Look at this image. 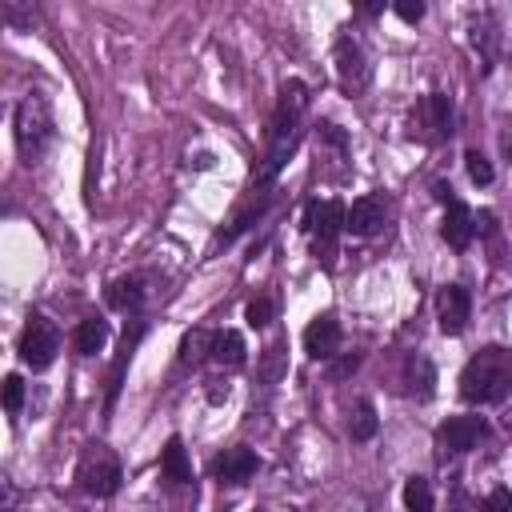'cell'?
I'll list each match as a JSON object with an SVG mask.
<instances>
[{"label": "cell", "mask_w": 512, "mask_h": 512, "mask_svg": "<svg viewBox=\"0 0 512 512\" xmlns=\"http://www.w3.org/2000/svg\"><path fill=\"white\" fill-rule=\"evenodd\" d=\"M512 392V352L500 344L480 348L460 372V396L468 404H500Z\"/></svg>", "instance_id": "obj_1"}, {"label": "cell", "mask_w": 512, "mask_h": 512, "mask_svg": "<svg viewBox=\"0 0 512 512\" xmlns=\"http://www.w3.org/2000/svg\"><path fill=\"white\" fill-rule=\"evenodd\" d=\"M48 144H52V108L40 92H28L16 104V148L24 164H36Z\"/></svg>", "instance_id": "obj_2"}, {"label": "cell", "mask_w": 512, "mask_h": 512, "mask_svg": "<svg viewBox=\"0 0 512 512\" xmlns=\"http://www.w3.org/2000/svg\"><path fill=\"white\" fill-rule=\"evenodd\" d=\"M348 224V208L340 204V200H316V204H308V212H304V228L312 232V248H316V256L324 260V264H332V256H336V236H340V228Z\"/></svg>", "instance_id": "obj_3"}, {"label": "cell", "mask_w": 512, "mask_h": 512, "mask_svg": "<svg viewBox=\"0 0 512 512\" xmlns=\"http://www.w3.org/2000/svg\"><path fill=\"white\" fill-rule=\"evenodd\" d=\"M60 352V328L44 316V312H32L24 332H20V360L32 368V372H44Z\"/></svg>", "instance_id": "obj_4"}, {"label": "cell", "mask_w": 512, "mask_h": 512, "mask_svg": "<svg viewBox=\"0 0 512 512\" xmlns=\"http://www.w3.org/2000/svg\"><path fill=\"white\" fill-rule=\"evenodd\" d=\"M80 488L92 492V496H112L120 488V460L104 448V444H92L80 460V472H76Z\"/></svg>", "instance_id": "obj_5"}, {"label": "cell", "mask_w": 512, "mask_h": 512, "mask_svg": "<svg viewBox=\"0 0 512 512\" xmlns=\"http://www.w3.org/2000/svg\"><path fill=\"white\" fill-rule=\"evenodd\" d=\"M304 108H308V88L300 80H288L280 88V104H276V116H272V140H292Z\"/></svg>", "instance_id": "obj_6"}, {"label": "cell", "mask_w": 512, "mask_h": 512, "mask_svg": "<svg viewBox=\"0 0 512 512\" xmlns=\"http://www.w3.org/2000/svg\"><path fill=\"white\" fill-rule=\"evenodd\" d=\"M436 316H440L444 336H460L468 328V316H472V292L464 284H448L436 300Z\"/></svg>", "instance_id": "obj_7"}, {"label": "cell", "mask_w": 512, "mask_h": 512, "mask_svg": "<svg viewBox=\"0 0 512 512\" xmlns=\"http://www.w3.org/2000/svg\"><path fill=\"white\" fill-rule=\"evenodd\" d=\"M340 340H344V332H340V320H336L332 312L316 316V320L304 328V352H308L312 360H332V356L340 352Z\"/></svg>", "instance_id": "obj_8"}, {"label": "cell", "mask_w": 512, "mask_h": 512, "mask_svg": "<svg viewBox=\"0 0 512 512\" xmlns=\"http://www.w3.org/2000/svg\"><path fill=\"white\" fill-rule=\"evenodd\" d=\"M480 436H484V420H480V416H452V420H444L440 432H436V440H440L448 452H468V448L480 444Z\"/></svg>", "instance_id": "obj_9"}, {"label": "cell", "mask_w": 512, "mask_h": 512, "mask_svg": "<svg viewBox=\"0 0 512 512\" xmlns=\"http://www.w3.org/2000/svg\"><path fill=\"white\" fill-rule=\"evenodd\" d=\"M336 72H340L344 88H364L368 84V64H364V52L352 36L336 40Z\"/></svg>", "instance_id": "obj_10"}, {"label": "cell", "mask_w": 512, "mask_h": 512, "mask_svg": "<svg viewBox=\"0 0 512 512\" xmlns=\"http://www.w3.org/2000/svg\"><path fill=\"white\" fill-rule=\"evenodd\" d=\"M440 236H444V240H448L456 252H464V248L472 244V236H476V216L468 212V204H460V200H448V212H444Z\"/></svg>", "instance_id": "obj_11"}, {"label": "cell", "mask_w": 512, "mask_h": 512, "mask_svg": "<svg viewBox=\"0 0 512 512\" xmlns=\"http://www.w3.org/2000/svg\"><path fill=\"white\" fill-rule=\"evenodd\" d=\"M384 224V196H360V200H352V208H348V232L352 236H372L376 228Z\"/></svg>", "instance_id": "obj_12"}, {"label": "cell", "mask_w": 512, "mask_h": 512, "mask_svg": "<svg viewBox=\"0 0 512 512\" xmlns=\"http://www.w3.org/2000/svg\"><path fill=\"white\" fill-rule=\"evenodd\" d=\"M256 452L252 448H228L224 456H216V464H212V472H216V480H224V484H244L252 472H256Z\"/></svg>", "instance_id": "obj_13"}, {"label": "cell", "mask_w": 512, "mask_h": 512, "mask_svg": "<svg viewBox=\"0 0 512 512\" xmlns=\"http://www.w3.org/2000/svg\"><path fill=\"white\" fill-rule=\"evenodd\" d=\"M420 124L432 132V136H448L452 132V100L444 92H428L420 100Z\"/></svg>", "instance_id": "obj_14"}, {"label": "cell", "mask_w": 512, "mask_h": 512, "mask_svg": "<svg viewBox=\"0 0 512 512\" xmlns=\"http://www.w3.org/2000/svg\"><path fill=\"white\" fill-rule=\"evenodd\" d=\"M212 360L224 364V368H240L244 364V336L232 332V328L212 332Z\"/></svg>", "instance_id": "obj_15"}, {"label": "cell", "mask_w": 512, "mask_h": 512, "mask_svg": "<svg viewBox=\"0 0 512 512\" xmlns=\"http://www.w3.org/2000/svg\"><path fill=\"white\" fill-rule=\"evenodd\" d=\"M144 300V280L140 276H120L108 284V304L120 308V312H136Z\"/></svg>", "instance_id": "obj_16"}, {"label": "cell", "mask_w": 512, "mask_h": 512, "mask_svg": "<svg viewBox=\"0 0 512 512\" xmlns=\"http://www.w3.org/2000/svg\"><path fill=\"white\" fill-rule=\"evenodd\" d=\"M72 340H76V352H80V356H96V352L108 344V320H100V316L80 320Z\"/></svg>", "instance_id": "obj_17"}, {"label": "cell", "mask_w": 512, "mask_h": 512, "mask_svg": "<svg viewBox=\"0 0 512 512\" xmlns=\"http://www.w3.org/2000/svg\"><path fill=\"white\" fill-rule=\"evenodd\" d=\"M432 384H436V368L428 356H408V392L416 400H428L432 396Z\"/></svg>", "instance_id": "obj_18"}, {"label": "cell", "mask_w": 512, "mask_h": 512, "mask_svg": "<svg viewBox=\"0 0 512 512\" xmlns=\"http://www.w3.org/2000/svg\"><path fill=\"white\" fill-rule=\"evenodd\" d=\"M160 472L172 480V484H184L192 472H188V456H184V440L180 436H172L168 444H164V456H160Z\"/></svg>", "instance_id": "obj_19"}, {"label": "cell", "mask_w": 512, "mask_h": 512, "mask_svg": "<svg viewBox=\"0 0 512 512\" xmlns=\"http://www.w3.org/2000/svg\"><path fill=\"white\" fill-rule=\"evenodd\" d=\"M432 504H436L432 484L424 476H408V484H404V508L408 512H432Z\"/></svg>", "instance_id": "obj_20"}, {"label": "cell", "mask_w": 512, "mask_h": 512, "mask_svg": "<svg viewBox=\"0 0 512 512\" xmlns=\"http://www.w3.org/2000/svg\"><path fill=\"white\" fill-rule=\"evenodd\" d=\"M376 408L368 404V400H360L356 408H352V420H348V432H352V440H372L376 436Z\"/></svg>", "instance_id": "obj_21"}, {"label": "cell", "mask_w": 512, "mask_h": 512, "mask_svg": "<svg viewBox=\"0 0 512 512\" xmlns=\"http://www.w3.org/2000/svg\"><path fill=\"white\" fill-rule=\"evenodd\" d=\"M204 356H212V332L196 328V332L184 336V344H180V360H184V364H196V360H204Z\"/></svg>", "instance_id": "obj_22"}, {"label": "cell", "mask_w": 512, "mask_h": 512, "mask_svg": "<svg viewBox=\"0 0 512 512\" xmlns=\"http://www.w3.org/2000/svg\"><path fill=\"white\" fill-rule=\"evenodd\" d=\"M464 164H468L472 184H492V164H488V156H480L476 148H468V152H464Z\"/></svg>", "instance_id": "obj_23"}, {"label": "cell", "mask_w": 512, "mask_h": 512, "mask_svg": "<svg viewBox=\"0 0 512 512\" xmlns=\"http://www.w3.org/2000/svg\"><path fill=\"white\" fill-rule=\"evenodd\" d=\"M244 316H248V324H252V328H264V324L272 320V300H268V296H256V300H248Z\"/></svg>", "instance_id": "obj_24"}, {"label": "cell", "mask_w": 512, "mask_h": 512, "mask_svg": "<svg viewBox=\"0 0 512 512\" xmlns=\"http://www.w3.org/2000/svg\"><path fill=\"white\" fill-rule=\"evenodd\" d=\"M20 404H24V380L4 376V412H20Z\"/></svg>", "instance_id": "obj_25"}, {"label": "cell", "mask_w": 512, "mask_h": 512, "mask_svg": "<svg viewBox=\"0 0 512 512\" xmlns=\"http://www.w3.org/2000/svg\"><path fill=\"white\" fill-rule=\"evenodd\" d=\"M476 512H512V492H508V488H492V492L480 500Z\"/></svg>", "instance_id": "obj_26"}, {"label": "cell", "mask_w": 512, "mask_h": 512, "mask_svg": "<svg viewBox=\"0 0 512 512\" xmlns=\"http://www.w3.org/2000/svg\"><path fill=\"white\" fill-rule=\"evenodd\" d=\"M356 368H360V352H344L340 360L328 364V380H344V376H352Z\"/></svg>", "instance_id": "obj_27"}, {"label": "cell", "mask_w": 512, "mask_h": 512, "mask_svg": "<svg viewBox=\"0 0 512 512\" xmlns=\"http://www.w3.org/2000/svg\"><path fill=\"white\" fill-rule=\"evenodd\" d=\"M392 12H396L404 24H416V20L424 16V4H420V0H400V4H392Z\"/></svg>", "instance_id": "obj_28"}]
</instances>
